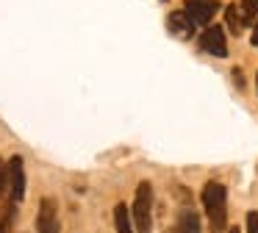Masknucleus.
Segmentation results:
<instances>
[{
	"label": "nucleus",
	"mask_w": 258,
	"mask_h": 233,
	"mask_svg": "<svg viewBox=\"0 0 258 233\" xmlns=\"http://www.w3.org/2000/svg\"><path fill=\"white\" fill-rule=\"evenodd\" d=\"M203 208L211 222V233L225 230V216H228V192L219 181H208L203 186Z\"/></svg>",
	"instance_id": "obj_1"
},
{
	"label": "nucleus",
	"mask_w": 258,
	"mask_h": 233,
	"mask_svg": "<svg viewBox=\"0 0 258 233\" xmlns=\"http://www.w3.org/2000/svg\"><path fill=\"white\" fill-rule=\"evenodd\" d=\"M134 230L136 233H150V211H153V186L147 181H142L136 186L134 194Z\"/></svg>",
	"instance_id": "obj_2"
},
{
	"label": "nucleus",
	"mask_w": 258,
	"mask_h": 233,
	"mask_svg": "<svg viewBox=\"0 0 258 233\" xmlns=\"http://www.w3.org/2000/svg\"><path fill=\"white\" fill-rule=\"evenodd\" d=\"M200 47L206 50V53L217 55V59H225V55H228V44H225L222 25H208L200 36Z\"/></svg>",
	"instance_id": "obj_3"
},
{
	"label": "nucleus",
	"mask_w": 258,
	"mask_h": 233,
	"mask_svg": "<svg viewBox=\"0 0 258 233\" xmlns=\"http://www.w3.org/2000/svg\"><path fill=\"white\" fill-rule=\"evenodd\" d=\"M36 230L39 233H58V208H56V200L45 197L39 203V216H36Z\"/></svg>",
	"instance_id": "obj_4"
},
{
	"label": "nucleus",
	"mask_w": 258,
	"mask_h": 233,
	"mask_svg": "<svg viewBox=\"0 0 258 233\" xmlns=\"http://www.w3.org/2000/svg\"><path fill=\"white\" fill-rule=\"evenodd\" d=\"M9 189H12V205L23 203V194H25V166L23 158L14 155L9 161Z\"/></svg>",
	"instance_id": "obj_5"
},
{
	"label": "nucleus",
	"mask_w": 258,
	"mask_h": 233,
	"mask_svg": "<svg viewBox=\"0 0 258 233\" xmlns=\"http://www.w3.org/2000/svg\"><path fill=\"white\" fill-rule=\"evenodd\" d=\"M217 11H219L217 0H189V3H186V14L191 17L195 25H208Z\"/></svg>",
	"instance_id": "obj_6"
},
{
	"label": "nucleus",
	"mask_w": 258,
	"mask_h": 233,
	"mask_svg": "<svg viewBox=\"0 0 258 233\" xmlns=\"http://www.w3.org/2000/svg\"><path fill=\"white\" fill-rule=\"evenodd\" d=\"M167 25H169V31L180 39H189L191 33H195V22H191V17L186 14V11H172V14L167 17Z\"/></svg>",
	"instance_id": "obj_7"
},
{
	"label": "nucleus",
	"mask_w": 258,
	"mask_h": 233,
	"mask_svg": "<svg viewBox=\"0 0 258 233\" xmlns=\"http://www.w3.org/2000/svg\"><path fill=\"white\" fill-rule=\"evenodd\" d=\"M114 222H117V233H134V222L128 219V205L119 203L114 208Z\"/></svg>",
	"instance_id": "obj_8"
},
{
	"label": "nucleus",
	"mask_w": 258,
	"mask_h": 233,
	"mask_svg": "<svg viewBox=\"0 0 258 233\" xmlns=\"http://www.w3.org/2000/svg\"><path fill=\"white\" fill-rule=\"evenodd\" d=\"M178 227H180V233H200V216L195 211H183Z\"/></svg>",
	"instance_id": "obj_9"
},
{
	"label": "nucleus",
	"mask_w": 258,
	"mask_h": 233,
	"mask_svg": "<svg viewBox=\"0 0 258 233\" xmlns=\"http://www.w3.org/2000/svg\"><path fill=\"white\" fill-rule=\"evenodd\" d=\"M225 22L230 25L233 33H241V25H244V22H241V11L236 9V6H228V11H225Z\"/></svg>",
	"instance_id": "obj_10"
},
{
	"label": "nucleus",
	"mask_w": 258,
	"mask_h": 233,
	"mask_svg": "<svg viewBox=\"0 0 258 233\" xmlns=\"http://www.w3.org/2000/svg\"><path fill=\"white\" fill-rule=\"evenodd\" d=\"M239 11H241V22H252L255 20V14H258V0H241V6H239Z\"/></svg>",
	"instance_id": "obj_11"
},
{
	"label": "nucleus",
	"mask_w": 258,
	"mask_h": 233,
	"mask_svg": "<svg viewBox=\"0 0 258 233\" xmlns=\"http://www.w3.org/2000/svg\"><path fill=\"white\" fill-rule=\"evenodd\" d=\"M12 222H14V205L3 214V219H0V233H12Z\"/></svg>",
	"instance_id": "obj_12"
},
{
	"label": "nucleus",
	"mask_w": 258,
	"mask_h": 233,
	"mask_svg": "<svg viewBox=\"0 0 258 233\" xmlns=\"http://www.w3.org/2000/svg\"><path fill=\"white\" fill-rule=\"evenodd\" d=\"M9 189V166H3V161H0V194Z\"/></svg>",
	"instance_id": "obj_13"
},
{
	"label": "nucleus",
	"mask_w": 258,
	"mask_h": 233,
	"mask_svg": "<svg viewBox=\"0 0 258 233\" xmlns=\"http://www.w3.org/2000/svg\"><path fill=\"white\" fill-rule=\"evenodd\" d=\"M247 233H258V214L255 211L247 214Z\"/></svg>",
	"instance_id": "obj_14"
},
{
	"label": "nucleus",
	"mask_w": 258,
	"mask_h": 233,
	"mask_svg": "<svg viewBox=\"0 0 258 233\" xmlns=\"http://www.w3.org/2000/svg\"><path fill=\"white\" fill-rule=\"evenodd\" d=\"M252 44H255V47H258V22H255V25H252Z\"/></svg>",
	"instance_id": "obj_15"
},
{
	"label": "nucleus",
	"mask_w": 258,
	"mask_h": 233,
	"mask_svg": "<svg viewBox=\"0 0 258 233\" xmlns=\"http://www.w3.org/2000/svg\"><path fill=\"white\" fill-rule=\"evenodd\" d=\"M167 233H180V227H172V230H167Z\"/></svg>",
	"instance_id": "obj_16"
},
{
	"label": "nucleus",
	"mask_w": 258,
	"mask_h": 233,
	"mask_svg": "<svg viewBox=\"0 0 258 233\" xmlns=\"http://www.w3.org/2000/svg\"><path fill=\"white\" fill-rule=\"evenodd\" d=\"M228 233H239V227H230V230Z\"/></svg>",
	"instance_id": "obj_17"
}]
</instances>
